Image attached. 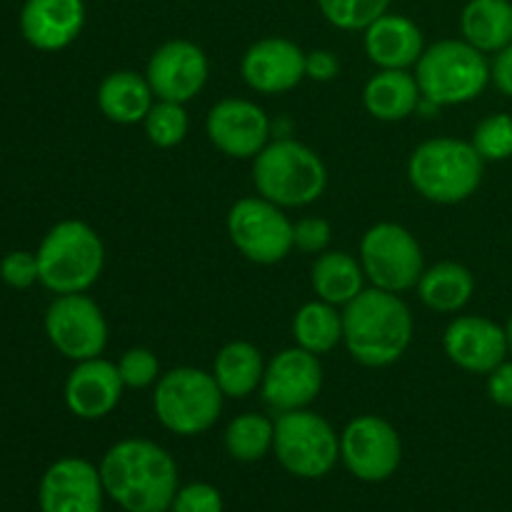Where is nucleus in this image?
<instances>
[{
  "mask_svg": "<svg viewBox=\"0 0 512 512\" xmlns=\"http://www.w3.org/2000/svg\"><path fill=\"white\" fill-rule=\"evenodd\" d=\"M145 135L155 148H175L188 138L190 118L183 103H173V100H158L155 98L153 108L148 110L143 120Z\"/></svg>",
  "mask_w": 512,
  "mask_h": 512,
  "instance_id": "30",
  "label": "nucleus"
},
{
  "mask_svg": "<svg viewBox=\"0 0 512 512\" xmlns=\"http://www.w3.org/2000/svg\"><path fill=\"white\" fill-rule=\"evenodd\" d=\"M45 335L63 358L83 363L100 358L108 348V320L85 293L55 295L45 310Z\"/></svg>",
  "mask_w": 512,
  "mask_h": 512,
  "instance_id": "11",
  "label": "nucleus"
},
{
  "mask_svg": "<svg viewBox=\"0 0 512 512\" xmlns=\"http://www.w3.org/2000/svg\"><path fill=\"white\" fill-rule=\"evenodd\" d=\"M118 365L103 358L75 363L65 380V405L80 420H100L118 408L123 398Z\"/></svg>",
  "mask_w": 512,
  "mask_h": 512,
  "instance_id": "19",
  "label": "nucleus"
},
{
  "mask_svg": "<svg viewBox=\"0 0 512 512\" xmlns=\"http://www.w3.org/2000/svg\"><path fill=\"white\" fill-rule=\"evenodd\" d=\"M415 290H418V298L425 308L453 315L460 313L473 298L475 278L465 265L445 260V263L425 268Z\"/></svg>",
  "mask_w": 512,
  "mask_h": 512,
  "instance_id": "26",
  "label": "nucleus"
},
{
  "mask_svg": "<svg viewBox=\"0 0 512 512\" xmlns=\"http://www.w3.org/2000/svg\"><path fill=\"white\" fill-rule=\"evenodd\" d=\"M488 398L500 408H512V360H503L488 373Z\"/></svg>",
  "mask_w": 512,
  "mask_h": 512,
  "instance_id": "38",
  "label": "nucleus"
},
{
  "mask_svg": "<svg viewBox=\"0 0 512 512\" xmlns=\"http://www.w3.org/2000/svg\"><path fill=\"white\" fill-rule=\"evenodd\" d=\"M0 278L5 285L15 290H25L30 285L40 283V268L38 255L28 253V250H13L0 260Z\"/></svg>",
  "mask_w": 512,
  "mask_h": 512,
  "instance_id": "34",
  "label": "nucleus"
},
{
  "mask_svg": "<svg viewBox=\"0 0 512 512\" xmlns=\"http://www.w3.org/2000/svg\"><path fill=\"white\" fill-rule=\"evenodd\" d=\"M115 365H118L120 380H123L125 388H133V390L150 388V385L158 383V378L163 375L160 373L158 358H155L153 350L148 348L125 350Z\"/></svg>",
  "mask_w": 512,
  "mask_h": 512,
  "instance_id": "33",
  "label": "nucleus"
},
{
  "mask_svg": "<svg viewBox=\"0 0 512 512\" xmlns=\"http://www.w3.org/2000/svg\"><path fill=\"white\" fill-rule=\"evenodd\" d=\"M368 278L360 265V258L345 250H325L315 255L310 268V285L313 293L335 308H345L350 300L358 298L368 288Z\"/></svg>",
  "mask_w": 512,
  "mask_h": 512,
  "instance_id": "24",
  "label": "nucleus"
},
{
  "mask_svg": "<svg viewBox=\"0 0 512 512\" xmlns=\"http://www.w3.org/2000/svg\"><path fill=\"white\" fill-rule=\"evenodd\" d=\"M505 333H508V348H510V355H512V313L508 318V325H505Z\"/></svg>",
  "mask_w": 512,
  "mask_h": 512,
  "instance_id": "40",
  "label": "nucleus"
},
{
  "mask_svg": "<svg viewBox=\"0 0 512 512\" xmlns=\"http://www.w3.org/2000/svg\"><path fill=\"white\" fill-rule=\"evenodd\" d=\"M253 183L258 195L280 208H305L328 188V168L310 145L278 138L253 158Z\"/></svg>",
  "mask_w": 512,
  "mask_h": 512,
  "instance_id": "4",
  "label": "nucleus"
},
{
  "mask_svg": "<svg viewBox=\"0 0 512 512\" xmlns=\"http://www.w3.org/2000/svg\"><path fill=\"white\" fill-rule=\"evenodd\" d=\"M485 163H500L512 158V115L493 113L478 123L470 138Z\"/></svg>",
  "mask_w": 512,
  "mask_h": 512,
  "instance_id": "32",
  "label": "nucleus"
},
{
  "mask_svg": "<svg viewBox=\"0 0 512 512\" xmlns=\"http://www.w3.org/2000/svg\"><path fill=\"white\" fill-rule=\"evenodd\" d=\"M40 283L55 295L85 293L98 283L105 245L83 220H60L45 233L38 250Z\"/></svg>",
  "mask_w": 512,
  "mask_h": 512,
  "instance_id": "6",
  "label": "nucleus"
},
{
  "mask_svg": "<svg viewBox=\"0 0 512 512\" xmlns=\"http://www.w3.org/2000/svg\"><path fill=\"white\" fill-rule=\"evenodd\" d=\"M85 25L83 0H25L20 10V33L43 53L68 48Z\"/></svg>",
  "mask_w": 512,
  "mask_h": 512,
  "instance_id": "20",
  "label": "nucleus"
},
{
  "mask_svg": "<svg viewBox=\"0 0 512 512\" xmlns=\"http://www.w3.org/2000/svg\"><path fill=\"white\" fill-rule=\"evenodd\" d=\"M263 353L248 340H233L223 345L213 360V378L225 398L243 400L260 390L265 375Z\"/></svg>",
  "mask_w": 512,
  "mask_h": 512,
  "instance_id": "25",
  "label": "nucleus"
},
{
  "mask_svg": "<svg viewBox=\"0 0 512 512\" xmlns=\"http://www.w3.org/2000/svg\"><path fill=\"white\" fill-rule=\"evenodd\" d=\"M443 350L453 365L473 375H488L508 360V333L485 315H458L443 333Z\"/></svg>",
  "mask_w": 512,
  "mask_h": 512,
  "instance_id": "16",
  "label": "nucleus"
},
{
  "mask_svg": "<svg viewBox=\"0 0 512 512\" xmlns=\"http://www.w3.org/2000/svg\"><path fill=\"white\" fill-rule=\"evenodd\" d=\"M415 80L423 103L433 108L465 105L480 98L490 85V63L465 38H445L425 45L415 63Z\"/></svg>",
  "mask_w": 512,
  "mask_h": 512,
  "instance_id": "5",
  "label": "nucleus"
},
{
  "mask_svg": "<svg viewBox=\"0 0 512 512\" xmlns=\"http://www.w3.org/2000/svg\"><path fill=\"white\" fill-rule=\"evenodd\" d=\"M340 460L363 483L393 478L403 460L398 430L380 415H358L340 433Z\"/></svg>",
  "mask_w": 512,
  "mask_h": 512,
  "instance_id": "12",
  "label": "nucleus"
},
{
  "mask_svg": "<svg viewBox=\"0 0 512 512\" xmlns=\"http://www.w3.org/2000/svg\"><path fill=\"white\" fill-rule=\"evenodd\" d=\"M105 495L125 512H168L178 493L173 455L145 438H128L100 460Z\"/></svg>",
  "mask_w": 512,
  "mask_h": 512,
  "instance_id": "1",
  "label": "nucleus"
},
{
  "mask_svg": "<svg viewBox=\"0 0 512 512\" xmlns=\"http://www.w3.org/2000/svg\"><path fill=\"white\" fill-rule=\"evenodd\" d=\"M423 103L418 80L410 70H378L363 88V105L375 120L400 123Z\"/></svg>",
  "mask_w": 512,
  "mask_h": 512,
  "instance_id": "23",
  "label": "nucleus"
},
{
  "mask_svg": "<svg viewBox=\"0 0 512 512\" xmlns=\"http://www.w3.org/2000/svg\"><path fill=\"white\" fill-rule=\"evenodd\" d=\"M358 258L373 288L398 295L413 290L425 270L418 238L400 223H375L365 230Z\"/></svg>",
  "mask_w": 512,
  "mask_h": 512,
  "instance_id": "9",
  "label": "nucleus"
},
{
  "mask_svg": "<svg viewBox=\"0 0 512 512\" xmlns=\"http://www.w3.org/2000/svg\"><path fill=\"white\" fill-rule=\"evenodd\" d=\"M275 420L260 413H243L225 428V450L238 463H258L273 450Z\"/></svg>",
  "mask_w": 512,
  "mask_h": 512,
  "instance_id": "29",
  "label": "nucleus"
},
{
  "mask_svg": "<svg viewBox=\"0 0 512 512\" xmlns=\"http://www.w3.org/2000/svg\"><path fill=\"white\" fill-rule=\"evenodd\" d=\"M415 320L398 293L365 288L343 308V345L363 368H388L408 353Z\"/></svg>",
  "mask_w": 512,
  "mask_h": 512,
  "instance_id": "2",
  "label": "nucleus"
},
{
  "mask_svg": "<svg viewBox=\"0 0 512 512\" xmlns=\"http://www.w3.org/2000/svg\"><path fill=\"white\" fill-rule=\"evenodd\" d=\"M340 60L333 50H310L305 53V78L315 80V83H330L338 78Z\"/></svg>",
  "mask_w": 512,
  "mask_h": 512,
  "instance_id": "37",
  "label": "nucleus"
},
{
  "mask_svg": "<svg viewBox=\"0 0 512 512\" xmlns=\"http://www.w3.org/2000/svg\"><path fill=\"white\" fill-rule=\"evenodd\" d=\"M170 512H223V495L208 483H190L175 493Z\"/></svg>",
  "mask_w": 512,
  "mask_h": 512,
  "instance_id": "35",
  "label": "nucleus"
},
{
  "mask_svg": "<svg viewBox=\"0 0 512 512\" xmlns=\"http://www.w3.org/2000/svg\"><path fill=\"white\" fill-rule=\"evenodd\" d=\"M240 75L255 93H288L305 80V50L280 35L255 40L240 60Z\"/></svg>",
  "mask_w": 512,
  "mask_h": 512,
  "instance_id": "17",
  "label": "nucleus"
},
{
  "mask_svg": "<svg viewBox=\"0 0 512 512\" xmlns=\"http://www.w3.org/2000/svg\"><path fill=\"white\" fill-rule=\"evenodd\" d=\"M363 48L378 70H410L423 55L425 38L415 20L388 10L363 30Z\"/></svg>",
  "mask_w": 512,
  "mask_h": 512,
  "instance_id": "21",
  "label": "nucleus"
},
{
  "mask_svg": "<svg viewBox=\"0 0 512 512\" xmlns=\"http://www.w3.org/2000/svg\"><path fill=\"white\" fill-rule=\"evenodd\" d=\"M295 345L313 355L333 353L343 343V308L315 298L293 318Z\"/></svg>",
  "mask_w": 512,
  "mask_h": 512,
  "instance_id": "28",
  "label": "nucleus"
},
{
  "mask_svg": "<svg viewBox=\"0 0 512 512\" xmlns=\"http://www.w3.org/2000/svg\"><path fill=\"white\" fill-rule=\"evenodd\" d=\"M393 0H318V10L333 28L358 33L390 10Z\"/></svg>",
  "mask_w": 512,
  "mask_h": 512,
  "instance_id": "31",
  "label": "nucleus"
},
{
  "mask_svg": "<svg viewBox=\"0 0 512 512\" xmlns=\"http://www.w3.org/2000/svg\"><path fill=\"white\" fill-rule=\"evenodd\" d=\"M330 238H333V228H330L328 220L318 218V215L300 218L298 223H293V243L295 248L303 250V253H325L330 245Z\"/></svg>",
  "mask_w": 512,
  "mask_h": 512,
  "instance_id": "36",
  "label": "nucleus"
},
{
  "mask_svg": "<svg viewBox=\"0 0 512 512\" xmlns=\"http://www.w3.org/2000/svg\"><path fill=\"white\" fill-rule=\"evenodd\" d=\"M205 133L228 158L253 160L270 143V118L253 100L223 98L210 108Z\"/></svg>",
  "mask_w": 512,
  "mask_h": 512,
  "instance_id": "15",
  "label": "nucleus"
},
{
  "mask_svg": "<svg viewBox=\"0 0 512 512\" xmlns=\"http://www.w3.org/2000/svg\"><path fill=\"white\" fill-rule=\"evenodd\" d=\"M460 33L480 53H498L512 43V3L468 0L460 13Z\"/></svg>",
  "mask_w": 512,
  "mask_h": 512,
  "instance_id": "27",
  "label": "nucleus"
},
{
  "mask_svg": "<svg viewBox=\"0 0 512 512\" xmlns=\"http://www.w3.org/2000/svg\"><path fill=\"white\" fill-rule=\"evenodd\" d=\"M323 378L320 355L293 345V348L280 350L265 365L260 395L275 415L303 410L315 403V398L323 390Z\"/></svg>",
  "mask_w": 512,
  "mask_h": 512,
  "instance_id": "13",
  "label": "nucleus"
},
{
  "mask_svg": "<svg viewBox=\"0 0 512 512\" xmlns=\"http://www.w3.org/2000/svg\"><path fill=\"white\" fill-rule=\"evenodd\" d=\"M98 108L110 123L135 125L143 123L148 110L153 108L155 93L145 73L135 70H113L98 85Z\"/></svg>",
  "mask_w": 512,
  "mask_h": 512,
  "instance_id": "22",
  "label": "nucleus"
},
{
  "mask_svg": "<svg viewBox=\"0 0 512 512\" xmlns=\"http://www.w3.org/2000/svg\"><path fill=\"white\" fill-rule=\"evenodd\" d=\"M228 238L245 260L255 265L283 263L295 250L293 220L285 208L270 203L263 195L240 198L228 210Z\"/></svg>",
  "mask_w": 512,
  "mask_h": 512,
  "instance_id": "10",
  "label": "nucleus"
},
{
  "mask_svg": "<svg viewBox=\"0 0 512 512\" xmlns=\"http://www.w3.org/2000/svg\"><path fill=\"white\" fill-rule=\"evenodd\" d=\"M210 75V63L205 50L193 40L175 38L153 50L145 78L158 100L190 103L205 88Z\"/></svg>",
  "mask_w": 512,
  "mask_h": 512,
  "instance_id": "14",
  "label": "nucleus"
},
{
  "mask_svg": "<svg viewBox=\"0 0 512 512\" xmlns=\"http://www.w3.org/2000/svg\"><path fill=\"white\" fill-rule=\"evenodd\" d=\"M273 453L290 475L318 480L338 463L340 435L323 415L308 408L290 410L275 418Z\"/></svg>",
  "mask_w": 512,
  "mask_h": 512,
  "instance_id": "8",
  "label": "nucleus"
},
{
  "mask_svg": "<svg viewBox=\"0 0 512 512\" xmlns=\"http://www.w3.org/2000/svg\"><path fill=\"white\" fill-rule=\"evenodd\" d=\"M103 495L100 468L83 458H63L45 470L38 503L40 512H100Z\"/></svg>",
  "mask_w": 512,
  "mask_h": 512,
  "instance_id": "18",
  "label": "nucleus"
},
{
  "mask_svg": "<svg viewBox=\"0 0 512 512\" xmlns=\"http://www.w3.org/2000/svg\"><path fill=\"white\" fill-rule=\"evenodd\" d=\"M490 83H495L500 93L512 98V43L495 53L490 63Z\"/></svg>",
  "mask_w": 512,
  "mask_h": 512,
  "instance_id": "39",
  "label": "nucleus"
},
{
  "mask_svg": "<svg viewBox=\"0 0 512 512\" xmlns=\"http://www.w3.org/2000/svg\"><path fill=\"white\" fill-rule=\"evenodd\" d=\"M485 160L470 140L430 138L410 153L408 180L420 198L438 205H458L478 193Z\"/></svg>",
  "mask_w": 512,
  "mask_h": 512,
  "instance_id": "3",
  "label": "nucleus"
},
{
  "mask_svg": "<svg viewBox=\"0 0 512 512\" xmlns=\"http://www.w3.org/2000/svg\"><path fill=\"white\" fill-rule=\"evenodd\" d=\"M223 390L213 373L200 368H173L153 385V410L165 430L183 438L203 435L223 413Z\"/></svg>",
  "mask_w": 512,
  "mask_h": 512,
  "instance_id": "7",
  "label": "nucleus"
}]
</instances>
